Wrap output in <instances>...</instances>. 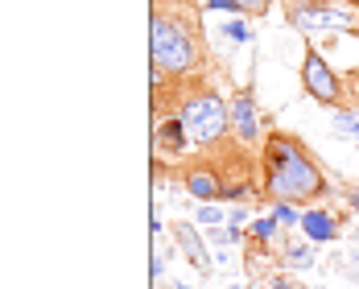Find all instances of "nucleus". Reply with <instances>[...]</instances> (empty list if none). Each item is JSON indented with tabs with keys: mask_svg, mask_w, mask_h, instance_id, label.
<instances>
[{
	"mask_svg": "<svg viewBox=\"0 0 359 289\" xmlns=\"http://www.w3.org/2000/svg\"><path fill=\"white\" fill-rule=\"evenodd\" d=\"M323 190L318 166L297 149L293 137H273L269 141V194L277 203H306Z\"/></svg>",
	"mask_w": 359,
	"mask_h": 289,
	"instance_id": "nucleus-1",
	"label": "nucleus"
},
{
	"mask_svg": "<svg viewBox=\"0 0 359 289\" xmlns=\"http://www.w3.org/2000/svg\"><path fill=\"white\" fill-rule=\"evenodd\" d=\"M198 62V46L194 37L182 29L178 21H170L165 13L153 17V71L157 74H182Z\"/></svg>",
	"mask_w": 359,
	"mask_h": 289,
	"instance_id": "nucleus-2",
	"label": "nucleus"
},
{
	"mask_svg": "<svg viewBox=\"0 0 359 289\" xmlns=\"http://www.w3.org/2000/svg\"><path fill=\"white\" fill-rule=\"evenodd\" d=\"M182 128H186V137L194 144H211L219 141L223 133H227V120H231V112L223 108V100L219 95H198V100H190L186 108H182Z\"/></svg>",
	"mask_w": 359,
	"mask_h": 289,
	"instance_id": "nucleus-3",
	"label": "nucleus"
},
{
	"mask_svg": "<svg viewBox=\"0 0 359 289\" xmlns=\"http://www.w3.org/2000/svg\"><path fill=\"white\" fill-rule=\"evenodd\" d=\"M302 79H306V91H310L318 104H334V100H339V79L330 74V67H326L314 50H310L306 62H302Z\"/></svg>",
	"mask_w": 359,
	"mask_h": 289,
	"instance_id": "nucleus-4",
	"label": "nucleus"
},
{
	"mask_svg": "<svg viewBox=\"0 0 359 289\" xmlns=\"http://www.w3.org/2000/svg\"><path fill=\"white\" fill-rule=\"evenodd\" d=\"M231 120H236V133L244 137V141H256V104H252V95H236V104H231Z\"/></svg>",
	"mask_w": 359,
	"mask_h": 289,
	"instance_id": "nucleus-5",
	"label": "nucleus"
},
{
	"mask_svg": "<svg viewBox=\"0 0 359 289\" xmlns=\"http://www.w3.org/2000/svg\"><path fill=\"white\" fill-rule=\"evenodd\" d=\"M174 236H178V244H182V253L190 256L198 269H211V256H207V248H203V240H198V231L190 227V223H178L174 227Z\"/></svg>",
	"mask_w": 359,
	"mask_h": 289,
	"instance_id": "nucleus-6",
	"label": "nucleus"
},
{
	"mask_svg": "<svg viewBox=\"0 0 359 289\" xmlns=\"http://www.w3.org/2000/svg\"><path fill=\"white\" fill-rule=\"evenodd\" d=\"M302 227L310 231V240H314V244L334 240V231H339V227H334V219L326 215V211H306V215H302Z\"/></svg>",
	"mask_w": 359,
	"mask_h": 289,
	"instance_id": "nucleus-7",
	"label": "nucleus"
},
{
	"mask_svg": "<svg viewBox=\"0 0 359 289\" xmlns=\"http://www.w3.org/2000/svg\"><path fill=\"white\" fill-rule=\"evenodd\" d=\"M186 186H190V194H198V199H219V194H223V190H219V178L211 170H194V174L186 178Z\"/></svg>",
	"mask_w": 359,
	"mask_h": 289,
	"instance_id": "nucleus-8",
	"label": "nucleus"
},
{
	"mask_svg": "<svg viewBox=\"0 0 359 289\" xmlns=\"http://www.w3.org/2000/svg\"><path fill=\"white\" fill-rule=\"evenodd\" d=\"M186 128H182V120H170V124H161L157 128V144H161V153H182L186 149Z\"/></svg>",
	"mask_w": 359,
	"mask_h": 289,
	"instance_id": "nucleus-9",
	"label": "nucleus"
},
{
	"mask_svg": "<svg viewBox=\"0 0 359 289\" xmlns=\"http://www.w3.org/2000/svg\"><path fill=\"white\" fill-rule=\"evenodd\" d=\"M334 128L355 133V137H359V112H334Z\"/></svg>",
	"mask_w": 359,
	"mask_h": 289,
	"instance_id": "nucleus-10",
	"label": "nucleus"
},
{
	"mask_svg": "<svg viewBox=\"0 0 359 289\" xmlns=\"http://www.w3.org/2000/svg\"><path fill=\"white\" fill-rule=\"evenodd\" d=\"M285 260L289 264H310V260H314V248H289Z\"/></svg>",
	"mask_w": 359,
	"mask_h": 289,
	"instance_id": "nucleus-11",
	"label": "nucleus"
},
{
	"mask_svg": "<svg viewBox=\"0 0 359 289\" xmlns=\"http://www.w3.org/2000/svg\"><path fill=\"white\" fill-rule=\"evenodd\" d=\"M198 223H211L215 227V223H223V211L219 207H198Z\"/></svg>",
	"mask_w": 359,
	"mask_h": 289,
	"instance_id": "nucleus-12",
	"label": "nucleus"
},
{
	"mask_svg": "<svg viewBox=\"0 0 359 289\" xmlns=\"http://www.w3.org/2000/svg\"><path fill=\"white\" fill-rule=\"evenodd\" d=\"M273 219H277V223H297V211H289V203H277Z\"/></svg>",
	"mask_w": 359,
	"mask_h": 289,
	"instance_id": "nucleus-13",
	"label": "nucleus"
},
{
	"mask_svg": "<svg viewBox=\"0 0 359 289\" xmlns=\"http://www.w3.org/2000/svg\"><path fill=\"white\" fill-rule=\"evenodd\" d=\"M227 37H236V41H248V25H244V21H231V25H227Z\"/></svg>",
	"mask_w": 359,
	"mask_h": 289,
	"instance_id": "nucleus-14",
	"label": "nucleus"
},
{
	"mask_svg": "<svg viewBox=\"0 0 359 289\" xmlns=\"http://www.w3.org/2000/svg\"><path fill=\"white\" fill-rule=\"evenodd\" d=\"M273 231H277V219H260V223H256V236H260V240H269Z\"/></svg>",
	"mask_w": 359,
	"mask_h": 289,
	"instance_id": "nucleus-15",
	"label": "nucleus"
},
{
	"mask_svg": "<svg viewBox=\"0 0 359 289\" xmlns=\"http://www.w3.org/2000/svg\"><path fill=\"white\" fill-rule=\"evenodd\" d=\"M240 8H248V13H264L269 8V0H236Z\"/></svg>",
	"mask_w": 359,
	"mask_h": 289,
	"instance_id": "nucleus-16",
	"label": "nucleus"
},
{
	"mask_svg": "<svg viewBox=\"0 0 359 289\" xmlns=\"http://www.w3.org/2000/svg\"><path fill=\"white\" fill-rule=\"evenodd\" d=\"M211 8H223V13H240V4H236V0H211Z\"/></svg>",
	"mask_w": 359,
	"mask_h": 289,
	"instance_id": "nucleus-17",
	"label": "nucleus"
},
{
	"mask_svg": "<svg viewBox=\"0 0 359 289\" xmlns=\"http://www.w3.org/2000/svg\"><path fill=\"white\" fill-rule=\"evenodd\" d=\"M347 203H351V207H359V190H351V194H347Z\"/></svg>",
	"mask_w": 359,
	"mask_h": 289,
	"instance_id": "nucleus-18",
	"label": "nucleus"
},
{
	"mask_svg": "<svg viewBox=\"0 0 359 289\" xmlns=\"http://www.w3.org/2000/svg\"><path fill=\"white\" fill-rule=\"evenodd\" d=\"M355 4H359V0H355Z\"/></svg>",
	"mask_w": 359,
	"mask_h": 289,
	"instance_id": "nucleus-19",
	"label": "nucleus"
}]
</instances>
